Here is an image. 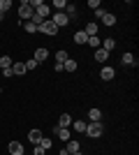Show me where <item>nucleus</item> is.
<instances>
[{
    "mask_svg": "<svg viewBox=\"0 0 139 155\" xmlns=\"http://www.w3.org/2000/svg\"><path fill=\"white\" fill-rule=\"evenodd\" d=\"M37 146H42V148H44V150H49V148H51V146H53V141H51V139H49V137H42V141L37 143Z\"/></svg>",
    "mask_w": 139,
    "mask_h": 155,
    "instance_id": "nucleus-25",
    "label": "nucleus"
},
{
    "mask_svg": "<svg viewBox=\"0 0 139 155\" xmlns=\"http://www.w3.org/2000/svg\"><path fill=\"white\" fill-rule=\"evenodd\" d=\"M53 7H56L58 12H65V7H67V0H53Z\"/></svg>",
    "mask_w": 139,
    "mask_h": 155,
    "instance_id": "nucleus-27",
    "label": "nucleus"
},
{
    "mask_svg": "<svg viewBox=\"0 0 139 155\" xmlns=\"http://www.w3.org/2000/svg\"><path fill=\"white\" fill-rule=\"evenodd\" d=\"M12 65H14V60L9 58V56H2V58H0V70H9Z\"/></svg>",
    "mask_w": 139,
    "mask_h": 155,
    "instance_id": "nucleus-18",
    "label": "nucleus"
},
{
    "mask_svg": "<svg viewBox=\"0 0 139 155\" xmlns=\"http://www.w3.org/2000/svg\"><path fill=\"white\" fill-rule=\"evenodd\" d=\"M53 23H56V28H58V30H60V28H65L67 26V23H70V19H67V16H65V12H56V14H53Z\"/></svg>",
    "mask_w": 139,
    "mask_h": 155,
    "instance_id": "nucleus-5",
    "label": "nucleus"
},
{
    "mask_svg": "<svg viewBox=\"0 0 139 155\" xmlns=\"http://www.w3.org/2000/svg\"><path fill=\"white\" fill-rule=\"evenodd\" d=\"M65 16H67V19H74V16H77V7L67 2V7H65Z\"/></svg>",
    "mask_w": 139,
    "mask_h": 155,
    "instance_id": "nucleus-24",
    "label": "nucleus"
},
{
    "mask_svg": "<svg viewBox=\"0 0 139 155\" xmlns=\"http://www.w3.org/2000/svg\"><path fill=\"white\" fill-rule=\"evenodd\" d=\"M26 65H23V63H14L12 65V74H26Z\"/></svg>",
    "mask_w": 139,
    "mask_h": 155,
    "instance_id": "nucleus-20",
    "label": "nucleus"
},
{
    "mask_svg": "<svg viewBox=\"0 0 139 155\" xmlns=\"http://www.w3.org/2000/svg\"><path fill=\"white\" fill-rule=\"evenodd\" d=\"M86 44H91L93 49H100V44H102V42L98 39V35H93V37H88V42H86Z\"/></svg>",
    "mask_w": 139,
    "mask_h": 155,
    "instance_id": "nucleus-28",
    "label": "nucleus"
},
{
    "mask_svg": "<svg viewBox=\"0 0 139 155\" xmlns=\"http://www.w3.org/2000/svg\"><path fill=\"white\" fill-rule=\"evenodd\" d=\"M9 155H23V143L21 141H9Z\"/></svg>",
    "mask_w": 139,
    "mask_h": 155,
    "instance_id": "nucleus-8",
    "label": "nucleus"
},
{
    "mask_svg": "<svg viewBox=\"0 0 139 155\" xmlns=\"http://www.w3.org/2000/svg\"><path fill=\"white\" fill-rule=\"evenodd\" d=\"M23 65H26V70L30 72V70H35V67H37V60H33V58H30V60H26Z\"/></svg>",
    "mask_w": 139,
    "mask_h": 155,
    "instance_id": "nucleus-31",
    "label": "nucleus"
},
{
    "mask_svg": "<svg viewBox=\"0 0 139 155\" xmlns=\"http://www.w3.org/2000/svg\"><path fill=\"white\" fill-rule=\"evenodd\" d=\"M70 125H72V116H70V114H63V116H60L58 127H70Z\"/></svg>",
    "mask_w": 139,
    "mask_h": 155,
    "instance_id": "nucleus-16",
    "label": "nucleus"
},
{
    "mask_svg": "<svg viewBox=\"0 0 139 155\" xmlns=\"http://www.w3.org/2000/svg\"><path fill=\"white\" fill-rule=\"evenodd\" d=\"M107 58H109V53L100 46V49H95V60H100V63H107Z\"/></svg>",
    "mask_w": 139,
    "mask_h": 155,
    "instance_id": "nucleus-12",
    "label": "nucleus"
},
{
    "mask_svg": "<svg viewBox=\"0 0 139 155\" xmlns=\"http://www.w3.org/2000/svg\"><path fill=\"white\" fill-rule=\"evenodd\" d=\"M86 120H72V127H74V132H79V134H81V132H86Z\"/></svg>",
    "mask_w": 139,
    "mask_h": 155,
    "instance_id": "nucleus-14",
    "label": "nucleus"
},
{
    "mask_svg": "<svg viewBox=\"0 0 139 155\" xmlns=\"http://www.w3.org/2000/svg\"><path fill=\"white\" fill-rule=\"evenodd\" d=\"M2 77H5V79H9V77H14V74H12V67H9V70H2Z\"/></svg>",
    "mask_w": 139,
    "mask_h": 155,
    "instance_id": "nucleus-34",
    "label": "nucleus"
},
{
    "mask_svg": "<svg viewBox=\"0 0 139 155\" xmlns=\"http://www.w3.org/2000/svg\"><path fill=\"white\" fill-rule=\"evenodd\" d=\"M46 58H49V51H46L44 46H40V49H35V56H33V60H37V65H40V63H44Z\"/></svg>",
    "mask_w": 139,
    "mask_h": 155,
    "instance_id": "nucleus-6",
    "label": "nucleus"
},
{
    "mask_svg": "<svg viewBox=\"0 0 139 155\" xmlns=\"http://www.w3.org/2000/svg\"><path fill=\"white\" fill-rule=\"evenodd\" d=\"M100 46H102V49H104L107 53H111L114 49H116V39H114V37H107V39H104V42H102Z\"/></svg>",
    "mask_w": 139,
    "mask_h": 155,
    "instance_id": "nucleus-10",
    "label": "nucleus"
},
{
    "mask_svg": "<svg viewBox=\"0 0 139 155\" xmlns=\"http://www.w3.org/2000/svg\"><path fill=\"white\" fill-rule=\"evenodd\" d=\"M102 23H104V26H116V16H114V14H109V12H107L104 16H102Z\"/></svg>",
    "mask_w": 139,
    "mask_h": 155,
    "instance_id": "nucleus-21",
    "label": "nucleus"
},
{
    "mask_svg": "<svg viewBox=\"0 0 139 155\" xmlns=\"http://www.w3.org/2000/svg\"><path fill=\"white\" fill-rule=\"evenodd\" d=\"M88 7H91V9H98V7H100V0H91V2H88Z\"/></svg>",
    "mask_w": 139,
    "mask_h": 155,
    "instance_id": "nucleus-32",
    "label": "nucleus"
},
{
    "mask_svg": "<svg viewBox=\"0 0 139 155\" xmlns=\"http://www.w3.org/2000/svg\"><path fill=\"white\" fill-rule=\"evenodd\" d=\"M42 137H44V134H42L40 130H30V132H28V141H30V143H35V146H37V143L42 141Z\"/></svg>",
    "mask_w": 139,
    "mask_h": 155,
    "instance_id": "nucleus-9",
    "label": "nucleus"
},
{
    "mask_svg": "<svg viewBox=\"0 0 139 155\" xmlns=\"http://www.w3.org/2000/svg\"><path fill=\"white\" fill-rule=\"evenodd\" d=\"M72 155H81V153H72Z\"/></svg>",
    "mask_w": 139,
    "mask_h": 155,
    "instance_id": "nucleus-37",
    "label": "nucleus"
},
{
    "mask_svg": "<svg viewBox=\"0 0 139 155\" xmlns=\"http://www.w3.org/2000/svg\"><path fill=\"white\" fill-rule=\"evenodd\" d=\"M0 93H2V91H0Z\"/></svg>",
    "mask_w": 139,
    "mask_h": 155,
    "instance_id": "nucleus-38",
    "label": "nucleus"
},
{
    "mask_svg": "<svg viewBox=\"0 0 139 155\" xmlns=\"http://www.w3.org/2000/svg\"><path fill=\"white\" fill-rule=\"evenodd\" d=\"M28 2H30V7L35 9V14H40L42 19H46V16H49V12H51L44 0H28Z\"/></svg>",
    "mask_w": 139,
    "mask_h": 155,
    "instance_id": "nucleus-2",
    "label": "nucleus"
},
{
    "mask_svg": "<svg viewBox=\"0 0 139 155\" xmlns=\"http://www.w3.org/2000/svg\"><path fill=\"white\" fill-rule=\"evenodd\" d=\"M35 155H44V148H42V146H35Z\"/></svg>",
    "mask_w": 139,
    "mask_h": 155,
    "instance_id": "nucleus-35",
    "label": "nucleus"
},
{
    "mask_svg": "<svg viewBox=\"0 0 139 155\" xmlns=\"http://www.w3.org/2000/svg\"><path fill=\"white\" fill-rule=\"evenodd\" d=\"M114 77H116L114 67H109V65H107V67H102V72H100V79H102V81H111Z\"/></svg>",
    "mask_w": 139,
    "mask_h": 155,
    "instance_id": "nucleus-7",
    "label": "nucleus"
},
{
    "mask_svg": "<svg viewBox=\"0 0 139 155\" xmlns=\"http://www.w3.org/2000/svg\"><path fill=\"white\" fill-rule=\"evenodd\" d=\"M102 123H88L86 125V134L91 137V139H98V137H102Z\"/></svg>",
    "mask_w": 139,
    "mask_h": 155,
    "instance_id": "nucleus-4",
    "label": "nucleus"
},
{
    "mask_svg": "<svg viewBox=\"0 0 139 155\" xmlns=\"http://www.w3.org/2000/svg\"><path fill=\"white\" fill-rule=\"evenodd\" d=\"M67 58H70V56H67V51H63V49H60V51L56 53V63H65Z\"/></svg>",
    "mask_w": 139,
    "mask_h": 155,
    "instance_id": "nucleus-29",
    "label": "nucleus"
},
{
    "mask_svg": "<svg viewBox=\"0 0 139 155\" xmlns=\"http://www.w3.org/2000/svg\"><path fill=\"white\" fill-rule=\"evenodd\" d=\"M84 32H86L88 37H93V35H98V23H88V26L84 28Z\"/></svg>",
    "mask_w": 139,
    "mask_h": 155,
    "instance_id": "nucleus-22",
    "label": "nucleus"
},
{
    "mask_svg": "<svg viewBox=\"0 0 139 155\" xmlns=\"http://www.w3.org/2000/svg\"><path fill=\"white\" fill-rule=\"evenodd\" d=\"M121 60H123V65H137V60H134V56H132L130 51L123 53V58H121Z\"/></svg>",
    "mask_w": 139,
    "mask_h": 155,
    "instance_id": "nucleus-23",
    "label": "nucleus"
},
{
    "mask_svg": "<svg viewBox=\"0 0 139 155\" xmlns=\"http://www.w3.org/2000/svg\"><path fill=\"white\" fill-rule=\"evenodd\" d=\"M12 7V0H0V12H7Z\"/></svg>",
    "mask_w": 139,
    "mask_h": 155,
    "instance_id": "nucleus-30",
    "label": "nucleus"
},
{
    "mask_svg": "<svg viewBox=\"0 0 139 155\" xmlns=\"http://www.w3.org/2000/svg\"><path fill=\"white\" fill-rule=\"evenodd\" d=\"M2 19H5V12H0V21H2Z\"/></svg>",
    "mask_w": 139,
    "mask_h": 155,
    "instance_id": "nucleus-36",
    "label": "nucleus"
},
{
    "mask_svg": "<svg viewBox=\"0 0 139 155\" xmlns=\"http://www.w3.org/2000/svg\"><path fill=\"white\" fill-rule=\"evenodd\" d=\"M67 153L72 155V153H79V141H74V139H70V141H67Z\"/></svg>",
    "mask_w": 139,
    "mask_h": 155,
    "instance_id": "nucleus-17",
    "label": "nucleus"
},
{
    "mask_svg": "<svg viewBox=\"0 0 139 155\" xmlns=\"http://www.w3.org/2000/svg\"><path fill=\"white\" fill-rule=\"evenodd\" d=\"M56 132H58V137L63 139V141H70V139H72V137H70V130H67V127H56Z\"/></svg>",
    "mask_w": 139,
    "mask_h": 155,
    "instance_id": "nucleus-19",
    "label": "nucleus"
},
{
    "mask_svg": "<svg viewBox=\"0 0 139 155\" xmlns=\"http://www.w3.org/2000/svg\"><path fill=\"white\" fill-rule=\"evenodd\" d=\"M95 14H98V19H102V16H104L107 12H104V9H102V7H98V9H95Z\"/></svg>",
    "mask_w": 139,
    "mask_h": 155,
    "instance_id": "nucleus-33",
    "label": "nucleus"
},
{
    "mask_svg": "<svg viewBox=\"0 0 139 155\" xmlns=\"http://www.w3.org/2000/svg\"><path fill=\"white\" fill-rule=\"evenodd\" d=\"M88 118H91V123H100L102 111H100V109H91V111H88Z\"/></svg>",
    "mask_w": 139,
    "mask_h": 155,
    "instance_id": "nucleus-13",
    "label": "nucleus"
},
{
    "mask_svg": "<svg viewBox=\"0 0 139 155\" xmlns=\"http://www.w3.org/2000/svg\"><path fill=\"white\" fill-rule=\"evenodd\" d=\"M21 26L26 28V32H30V35H33V32H37V26H35L33 21H26V23H21Z\"/></svg>",
    "mask_w": 139,
    "mask_h": 155,
    "instance_id": "nucleus-26",
    "label": "nucleus"
},
{
    "mask_svg": "<svg viewBox=\"0 0 139 155\" xmlns=\"http://www.w3.org/2000/svg\"><path fill=\"white\" fill-rule=\"evenodd\" d=\"M74 42H77V44H86V42H88V35L84 30H77V32H74Z\"/></svg>",
    "mask_w": 139,
    "mask_h": 155,
    "instance_id": "nucleus-11",
    "label": "nucleus"
},
{
    "mask_svg": "<svg viewBox=\"0 0 139 155\" xmlns=\"http://www.w3.org/2000/svg\"><path fill=\"white\" fill-rule=\"evenodd\" d=\"M33 14H35V9L30 7V2H28V0H23V2H21V7H19L21 21H30V19H33Z\"/></svg>",
    "mask_w": 139,
    "mask_h": 155,
    "instance_id": "nucleus-3",
    "label": "nucleus"
},
{
    "mask_svg": "<svg viewBox=\"0 0 139 155\" xmlns=\"http://www.w3.org/2000/svg\"><path fill=\"white\" fill-rule=\"evenodd\" d=\"M63 70H65V72H77V60L67 58L65 63H63Z\"/></svg>",
    "mask_w": 139,
    "mask_h": 155,
    "instance_id": "nucleus-15",
    "label": "nucleus"
},
{
    "mask_svg": "<svg viewBox=\"0 0 139 155\" xmlns=\"http://www.w3.org/2000/svg\"><path fill=\"white\" fill-rule=\"evenodd\" d=\"M37 32L49 35V37H56V35H58V28H56V23H53L51 19H44V21H42V26L37 28Z\"/></svg>",
    "mask_w": 139,
    "mask_h": 155,
    "instance_id": "nucleus-1",
    "label": "nucleus"
}]
</instances>
